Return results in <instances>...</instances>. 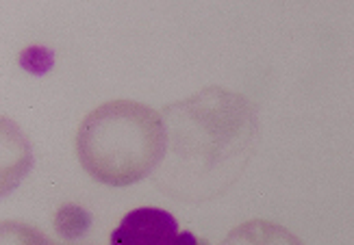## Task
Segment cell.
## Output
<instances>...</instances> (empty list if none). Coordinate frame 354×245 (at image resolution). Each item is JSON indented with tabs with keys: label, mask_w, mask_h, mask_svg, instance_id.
I'll list each match as a JSON object with an SVG mask.
<instances>
[{
	"label": "cell",
	"mask_w": 354,
	"mask_h": 245,
	"mask_svg": "<svg viewBox=\"0 0 354 245\" xmlns=\"http://www.w3.org/2000/svg\"><path fill=\"white\" fill-rule=\"evenodd\" d=\"M167 150L157 185L183 202L224 193L248 165L257 139L254 106L241 94L209 87L163 109Z\"/></svg>",
	"instance_id": "cell-1"
},
{
	"label": "cell",
	"mask_w": 354,
	"mask_h": 245,
	"mask_svg": "<svg viewBox=\"0 0 354 245\" xmlns=\"http://www.w3.org/2000/svg\"><path fill=\"white\" fill-rule=\"evenodd\" d=\"M222 245H302V241L279 224L252 219L233 228Z\"/></svg>",
	"instance_id": "cell-4"
},
{
	"label": "cell",
	"mask_w": 354,
	"mask_h": 245,
	"mask_svg": "<svg viewBox=\"0 0 354 245\" xmlns=\"http://www.w3.org/2000/svg\"><path fill=\"white\" fill-rule=\"evenodd\" d=\"M3 245H61V243L50 241L33 226L18 224V222H5L3 224ZM66 245H72V243H66Z\"/></svg>",
	"instance_id": "cell-5"
},
{
	"label": "cell",
	"mask_w": 354,
	"mask_h": 245,
	"mask_svg": "<svg viewBox=\"0 0 354 245\" xmlns=\"http://www.w3.org/2000/svg\"><path fill=\"white\" fill-rule=\"evenodd\" d=\"M81 208H72V206H66L59 210V217H57V231L64 235V237H74V231L72 228H76V233H85V226L89 219H81V222H74V217L79 215Z\"/></svg>",
	"instance_id": "cell-6"
},
{
	"label": "cell",
	"mask_w": 354,
	"mask_h": 245,
	"mask_svg": "<svg viewBox=\"0 0 354 245\" xmlns=\"http://www.w3.org/2000/svg\"><path fill=\"white\" fill-rule=\"evenodd\" d=\"M109 245H207L196 235L178 231V222L167 210L142 206L127 213L111 235Z\"/></svg>",
	"instance_id": "cell-3"
},
{
	"label": "cell",
	"mask_w": 354,
	"mask_h": 245,
	"mask_svg": "<svg viewBox=\"0 0 354 245\" xmlns=\"http://www.w3.org/2000/svg\"><path fill=\"white\" fill-rule=\"evenodd\" d=\"M167 150L163 115L133 100H111L91 111L76 133L83 170L102 185L127 187L150 176Z\"/></svg>",
	"instance_id": "cell-2"
}]
</instances>
